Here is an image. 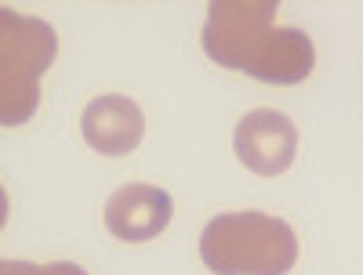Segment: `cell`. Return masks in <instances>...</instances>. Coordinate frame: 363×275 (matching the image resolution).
I'll return each mask as SVG.
<instances>
[{"label": "cell", "mask_w": 363, "mask_h": 275, "mask_svg": "<svg viewBox=\"0 0 363 275\" xmlns=\"http://www.w3.org/2000/svg\"><path fill=\"white\" fill-rule=\"evenodd\" d=\"M236 160L258 177H280L298 156V127L277 109H255L236 124Z\"/></svg>", "instance_id": "1"}, {"label": "cell", "mask_w": 363, "mask_h": 275, "mask_svg": "<svg viewBox=\"0 0 363 275\" xmlns=\"http://www.w3.org/2000/svg\"><path fill=\"white\" fill-rule=\"evenodd\" d=\"M80 131H84V141L99 156L120 160L142 145L145 116H142L138 102L128 95H99L87 102V109L80 116Z\"/></svg>", "instance_id": "3"}, {"label": "cell", "mask_w": 363, "mask_h": 275, "mask_svg": "<svg viewBox=\"0 0 363 275\" xmlns=\"http://www.w3.org/2000/svg\"><path fill=\"white\" fill-rule=\"evenodd\" d=\"M171 192L160 185H145V181H135V185H120L109 203H106V228L113 239L120 242H153L167 232L171 225Z\"/></svg>", "instance_id": "2"}]
</instances>
